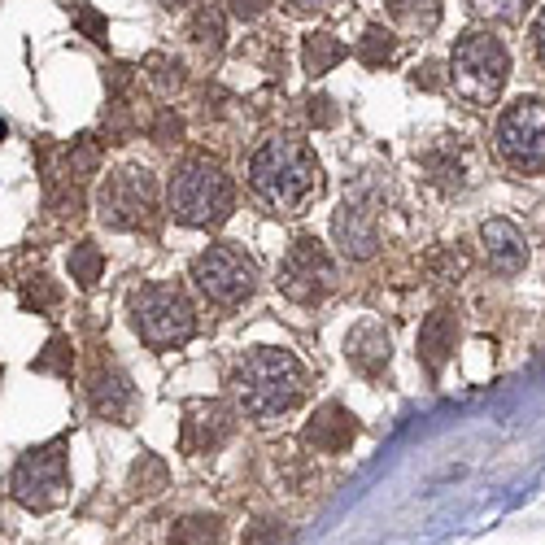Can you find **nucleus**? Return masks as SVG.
<instances>
[{
    "mask_svg": "<svg viewBox=\"0 0 545 545\" xmlns=\"http://www.w3.org/2000/svg\"><path fill=\"white\" fill-rule=\"evenodd\" d=\"M249 192L275 218H293L323 192L319 157L297 136H271L249 157Z\"/></svg>",
    "mask_w": 545,
    "mask_h": 545,
    "instance_id": "nucleus-1",
    "label": "nucleus"
},
{
    "mask_svg": "<svg viewBox=\"0 0 545 545\" xmlns=\"http://www.w3.org/2000/svg\"><path fill=\"white\" fill-rule=\"evenodd\" d=\"M232 393L249 419H280L306 393V371L288 349H253L232 375Z\"/></svg>",
    "mask_w": 545,
    "mask_h": 545,
    "instance_id": "nucleus-2",
    "label": "nucleus"
},
{
    "mask_svg": "<svg viewBox=\"0 0 545 545\" xmlns=\"http://www.w3.org/2000/svg\"><path fill=\"white\" fill-rule=\"evenodd\" d=\"M166 205H171V214L188 227H218L232 214V179H227L223 166L210 162V157H188L171 175Z\"/></svg>",
    "mask_w": 545,
    "mask_h": 545,
    "instance_id": "nucleus-3",
    "label": "nucleus"
},
{
    "mask_svg": "<svg viewBox=\"0 0 545 545\" xmlns=\"http://www.w3.org/2000/svg\"><path fill=\"white\" fill-rule=\"evenodd\" d=\"M506 75H511V57H506L498 35L467 31L463 40L454 44L450 83L467 105H493L498 101V92L506 88Z\"/></svg>",
    "mask_w": 545,
    "mask_h": 545,
    "instance_id": "nucleus-4",
    "label": "nucleus"
},
{
    "mask_svg": "<svg viewBox=\"0 0 545 545\" xmlns=\"http://www.w3.org/2000/svg\"><path fill=\"white\" fill-rule=\"evenodd\" d=\"M131 323H136L140 341L149 349L188 345L192 332H197V314H192L188 297L175 284H144L131 297Z\"/></svg>",
    "mask_w": 545,
    "mask_h": 545,
    "instance_id": "nucleus-5",
    "label": "nucleus"
},
{
    "mask_svg": "<svg viewBox=\"0 0 545 545\" xmlns=\"http://www.w3.org/2000/svg\"><path fill=\"white\" fill-rule=\"evenodd\" d=\"M9 493L27 511H53L70 493V467H66V441L35 445L18 458L14 476H9Z\"/></svg>",
    "mask_w": 545,
    "mask_h": 545,
    "instance_id": "nucleus-6",
    "label": "nucleus"
},
{
    "mask_svg": "<svg viewBox=\"0 0 545 545\" xmlns=\"http://www.w3.org/2000/svg\"><path fill=\"white\" fill-rule=\"evenodd\" d=\"M498 157L519 175H541L545 171V101L537 96H519V101L498 118L493 131Z\"/></svg>",
    "mask_w": 545,
    "mask_h": 545,
    "instance_id": "nucleus-7",
    "label": "nucleus"
},
{
    "mask_svg": "<svg viewBox=\"0 0 545 545\" xmlns=\"http://www.w3.org/2000/svg\"><path fill=\"white\" fill-rule=\"evenodd\" d=\"M192 284H197L201 297H210L214 306L236 310L240 301H249L253 288H258V266L236 245H210L192 262Z\"/></svg>",
    "mask_w": 545,
    "mask_h": 545,
    "instance_id": "nucleus-8",
    "label": "nucleus"
},
{
    "mask_svg": "<svg viewBox=\"0 0 545 545\" xmlns=\"http://www.w3.org/2000/svg\"><path fill=\"white\" fill-rule=\"evenodd\" d=\"M157 205V184L144 166H118L114 175H105V184L96 188V214L114 232H131V227L149 223Z\"/></svg>",
    "mask_w": 545,
    "mask_h": 545,
    "instance_id": "nucleus-9",
    "label": "nucleus"
},
{
    "mask_svg": "<svg viewBox=\"0 0 545 545\" xmlns=\"http://www.w3.org/2000/svg\"><path fill=\"white\" fill-rule=\"evenodd\" d=\"M336 288V262L314 236H301L280 258V293L297 306H314Z\"/></svg>",
    "mask_w": 545,
    "mask_h": 545,
    "instance_id": "nucleus-10",
    "label": "nucleus"
},
{
    "mask_svg": "<svg viewBox=\"0 0 545 545\" xmlns=\"http://www.w3.org/2000/svg\"><path fill=\"white\" fill-rule=\"evenodd\" d=\"M332 232H336V245L345 249V258L362 262L380 249V197H375L371 179H358V184L345 192L341 210L332 218Z\"/></svg>",
    "mask_w": 545,
    "mask_h": 545,
    "instance_id": "nucleus-11",
    "label": "nucleus"
},
{
    "mask_svg": "<svg viewBox=\"0 0 545 545\" xmlns=\"http://www.w3.org/2000/svg\"><path fill=\"white\" fill-rule=\"evenodd\" d=\"M236 419L232 410L223 402H192L184 410V428H179V445H184L188 454H214L218 445L232 436Z\"/></svg>",
    "mask_w": 545,
    "mask_h": 545,
    "instance_id": "nucleus-12",
    "label": "nucleus"
},
{
    "mask_svg": "<svg viewBox=\"0 0 545 545\" xmlns=\"http://www.w3.org/2000/svg\"><path fill=\"white\" fill-rule=\"evenodd\" d=\"M92 410L109 423H127L131 410H136V384H131V375L123 367H101L92 375Z\"/></svg>",
    "mask_w": 545,
    "mask_h": 545,
    "instance_id": "nucleus-13",
    "label": "nucleus"
},
{
    "mask_svg": "<svg viewBox=\"0 0 545 545\" xmlns=\"http://www.w3.org/2000/svg\"><path fill=\"white\" fill-rule=\"evenodd\" d=\"M354 432H358L354 415H349L345 406L327 402L323 410H314V419L306 423V432H301V441H306L314 454H341L345 445L354 441Z\"/></svg>",
    "mask_w": 545,
    "mask_h": 545,
    "instance_id": "nucleus-14",
    "label": "nucleus"
},
{
    "mask_svg": "<svg viewBox=\"0 0 545 545\" xmlns=\"http://www.w3.org/2000/svg\"><path fill=\"white\" fill-rule=\"evenodd\" d=\"M480 240H484V253H489V266L498 275L524 271L528 245H524V236H519L515 223H506V218H489V223L480 227Z\"/></svg>",
    "mask_w": 545,
    "mask_h": 545,
    "instance_id": "nucleus-15",
    "label": "nucleus"
},
{
    "mask_svg": "<svg viewBox=\"0 0 545 545\" xmlns=\"http://www.w3.org/2000/svg\"><path fill=\"white\" fill-rule=\"evenodd\" d=\"M454 341H458L454 314L450 310H432L428 319H423V327H419V358H423V367H428L432 375H441V367L450 362Z\"/></svg>",
    "mask_w": 545,
    "mask_h": 545,
    "instance_id": "nucleus-16",
    "label": "nucleus"
},
{
    "mask_svg": "<svg viewBox=\"0 0 545 545\" xmlns=\"http://www.w3.org/2000/svg\"><path fill=\"white\" fill-rule=\"evenodd\" d=\"M345 354L362 375H380L384 362H389V354H393V341H389V332H384L380 323H358L354 332H349V341H345Z\"/></svg>",
    "mask_w": 545,
    "mask_h": 545,
    "instance_id": "nucleus-17",
    "label": "nucleus"
},
{
    "mask_svg": "<svg viewBox=\"0 0 545 545\" xmlns=\"http://www.w3.org/2000/svg\"><path fill=\"white\" fill-rule=\"evenodd\" d=\"M423 166H428V179H436L441 188H463L467 184V157L463 144H436V149L423 153Z\"/></svg>",
    "mask_w": 545,
    "mask_h": 545,
    "instance_id": "nucleus-18",
    "label": "nucleus"
},
{
    "mask_svg": "<svg viewBox=\"0 0 545 545\" xmlns=\"http://www.w3.org/2000/svg\"><path fill=\"white\" fill-rule=\"evenodd\" d=\"M341 57H345V44L327 31H314V35H306V44H301V66H306L310 75H327Z\"/></svg>",
    "mask_w": 545,
    "mask_h": 545,
    "instance_id": "nucleus-19",
    "label": "nucleus"
},
{
    "mask_svg": "<svg viewBox=\"0 0 545 545\" xmlns=\"http://www.w3.org/2000/svg\"><path fill=\"white\" fill-rule=\"evenodd\" d=\"M389 14L402 22L406 31L428 35V31H436V22H441V0H389Z\"/></svg>",
    "mask_w": 545,
    "mask_h": 545,
    "instance_id": "nucleus-20",
    "label": "nucleus"
},
{
    "mask_svg": "<svg viewBox=\"0 0 545 545\" xmlns=\"http://www.w3.org/2000/svg\"><path fill=\"white\" fill-rule=\"evenodd\" d=\"M105 271V253L92 245V240H79L75 249H70V280H75L79 288H92L96 280H101Z\"/></svg>",
    "mask_w": 545,
    "mask_h": 545,
    "instance_id": "nucleus-21",
    "label": "nucleus"
},
{
    "mask_svg": "<svg viewBox=\"0 0 545 545\" xmlns=\"http://www.w3.org/2000/svg\"><path fill=\"white\" fill-rule=\"evenodd\" d=\"M166 489V463L153 454H140V463L131 467V493L136 498H157Z\"/></svg>",
    "mask_w": 545,
    "mask_h": 545,
    "instance_id": "nucleus-22",
    "label": "nucleus"
},
{
    "mask_svg": "<svg viewBox=\"0 0 545 545\" xmlns=\"http://www.w3.org/2000/svg\"><path fill=\"white\" fill-rule=\"evenodd\" d=\"M393 57H397L393 31H384V27H367V31H362V44H358V62L362 66H384V62H393Z\"/></svg>",
    "mask_w": 545,
    "mask_h": 545,
    "instance_id": "nucleus-23",
    "label": "nucleus"
},
{
    "mask_svg": "<svg viewBox=\"0 0 545 545\" xmlns=\"http://www.w3.org/2000/svg\"><path fill=\"white\" fill-rule=\"evenodd\" d=\"M218 541V519L214 515H192L179 519L171 532V545H214Z\"/></svg>",
    "mask_w": 545,
    "mask_h": 545,
    "instance_id": "nucleus-24",
    "label": "nucleus"
},
{
    "mask_svg": "<svg viewBox=\"0 0 545 545\" xmlns=\"http://www.w3.org/2000/svg\"><path fill=\"white\" fill-rule=\"evenodd\" d=\"M144 79H149L162 96H171L179 83H184V66H179L175 57H166V53H153L149 62H144Z\"/></svg>",
    "mask_w": 545,
    "mask_h": 545,
    "instance_id": "nucleus-25",
    "label": "nucleus"
},
{
    "mask_svg": "<svg viewBox=\"0 0 545 545\" xmlns=\"http://www.w3.org/2000/svg\"><path fill=\"white\" fill-rule=\"evenodd\" d=\"M96 162H101V144L88 140V136L75 140L66 149V179H75V184H79V179H88L96 171Z\"/></svg>",
    "mask_w": 545,
    "mask_h": 545,
    "instance_id": "nucleus-26",
    "label": "nucleus"
},
{
    "mask_svg": "<svg viewBox=\"0 0 545 545\" xmlns=\"http://www.w3.org/2000/svg\"><path fill=\"white\" fill-rule=\"evenodd\" d=\"M471 14L489 22H519L532 9V0H467Z\"/></svg>",
    "mask_w": 545,
    "mask_h": 545,
    "instance_id": "nucleus-27",
    "label": "nucleus"
},
{
    "mask_svg": "<svg viewBox=\"0 0 545 545\" xmlns=\"http://www.w3.org/2000/svg\"><path fill=\"white\" fill-rule=\"evenodd\" d=\"M70 362H75V358H70V341H66V336H53V341L44 345V354L35 358L31 367L35 371H53V375H70Z\"/></svg>",
    "mask_w": 545,
    "mask_h": 545,
    "instance_id": "nucleus-28",
    "label": "nucleus"
},
{
    "mask_svg": "<svg viewBox=\"0 0 545 545\" xmlns=\"http://www.w3.org/2000/svg\"><path fill=\"white\" fill-rule=\"evenodd\" d=\"M192 40L205 48H223V18H218L214 9H201L197 22H192Z\"/></svg>",
    "mask_w": 545,
    "mask_h": 545,
    "instance_id": "nucleus-29",
    "label": "nucleus"
},
{
    "mask_svg": "<svg viewBox=\"0 0 545 545\" xmlns=\"http://www.w3.org/2000/svg\"><path fill=\"white\" fill-rule=\"evenodd\" d=\"M22 306H27V310H48V306H57V288L48 284V275H31L27 288H22Z\"/></svg>",
    "mask_w": 545,
    "mask_h": 545,
    "instance_id": "nucleus-30",
    "label": "nucleus"
},
{
    "mask_svg": "<svg viewBox=\"0 0 545 545\" xmlns=\"http://www.w3.org/2000/svg\"><path fill=\"white\" fill-rule=\"evenodd\" d=\"M75 27H79L83 35H88V40H96V44L105 40V18L96 14L92 5H79V9H75Z\"/></svg>",
    "mask_w": 545,
    "mask_h": 545,
    "instance_id": "nucleus-31",
    "label": "nucleus"
},
{
    "mask_svg": "<svg viewBox=\"0 0 545 545\" xmlns=\"http://www.w3.org/2000/svg\"><path fill=\"white\" fill-rule=\"evenodd\" d=\"M280 524H271V519H262V524H253L249 532H245V541L240 545H280Z\"/></svg>",
    "mask_w": 545,
    "mask_h": 545,
    "instance_id": "nucleus-32",
    "label": "nucleus"
},
{
    "mask_svg": "<svg viewBox=\"0 0 545 545\" xmlns=\"http://www.w3.org/2000/svg\"><path fill=\"white\" fill-rule=\"evenodd\" d=\"M179 136H184V123H179L175 114H162V118H157V127H153V140H157V144H171V140H179Z\"/></svg>",
    "mask_w": 545,
    "mask_h": 545,
    "instance_id": "nucleus-33",
    "label": "nucleus"
},
{
    "mask_svg": "<svg viewBox=\"0 0 545 545\" xmlns=\"http://www.w3.org/2000/svg\"><path fill=\"white\" fill-rule=\"evenodd\" d=\"M310 123H336V109H332V101H327V96H314L310 101Z\"/></svg>",
    "mask_w": 545,
    "mask_h": 545,
    "instance_id": "nucleus-34",
    "label": "nucleus"
},
{
    "mask_svg": "<svg viewBox=\"0 0 545 545\" xmlns=\"http://www.w3.org/2000/svg\"><path fill=\"white\" fill-rule=\"evenodd\" d=\"M262 9H266V0H232V14H236V18H245V22H249V18H258Z\"/></svg>",
    "mask_w": 545,
    "mask_h": 545,
    "instance_id": "nucleus-35",
    "label": "nucleus"
},
{
    "mask_svg": "<svg viewBox=\"0 0 545 545\" xmlns=\"http://www.w3.org/2000/svg\"><path fill=\"white\" fill-rule=\"evenodd\" d=\"M532 44H537V57H541V66H545V9H541V18H537V27H532Z\"/></svg>",
    "mask_w": 545,
    "mask_h": 545,
    "instance_id": "nucleus-36",
    "label": "nucleus"
},
{
    "mask_svg": "<svg viewBox=\"0 0 545 545\" xmlns=\"http://www.w3.org/2000/svg\"><path fill=\"white\" fill-rule=\"evenodd\" d=\"M323 5H327V0H293L297 14H314V9H323Z\"/></svg>",
    "mask_w": 545,
    "mask_h": 545,
    "instance_id": "nucleus-37",
    "label": "nucleus"
},
{
    "mask_svg": "<svg viewBox=\"0 0 545 545\" xmlns=\"http://www.w3.org/2000/svg\"><path fill=\"white\" fill-rule=\"evenodd\" d=\"M162 5H166V9H188L192 0H162Z\"/></svg>",
    "mask_w": 545,
    "mask_h": 545,
    "instance_id": "nucleus-38",
    "label": "nucleus"
}]
</instances>
